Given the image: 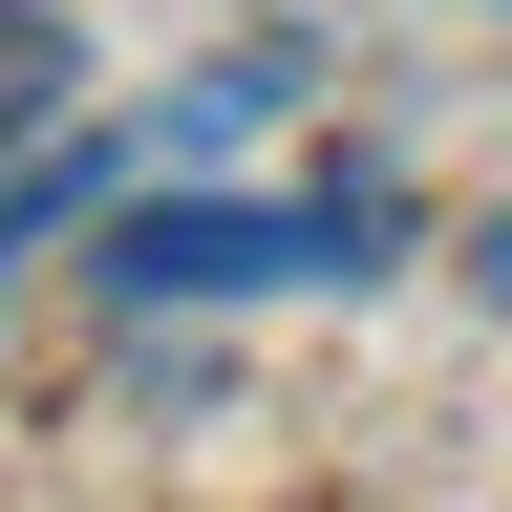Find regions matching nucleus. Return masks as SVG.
Here are the masks:
<instances>
[{"label":"nucleus","mask_w":512,"mask_h":512,"mask_svg":"<svg viewBox=\"0 0 512 512\" xmlns=\"http://www.w3.org/2000/svg\"><path fill=\"white\" fill-rule=\"evenodd\" d=\"M384 256V192H128L86 278L107 299H299V278H363Z\"/></svg>","instance_id":"1"},{"label":"nucleus","mask_w":512,"mask_h":512,"mask_svg":"<svg viewBox=\"0 0 512 512\" xmlns=\"http://www.w3.org/2000/svg\"><path fill=\"white\" fill-rule=\"evenodd\" d=\"M86 192H107V150H43V171H22V192H0V278H22V256H43V235H64V214H86Z\"/></svg>","instance_id":"2"},{"label":"nucleus","mask_w":512,"mask_h":512,"mask_svg":"<svg viewBox=\"0 0 512 512\" xmlns=\"http://www.w3.org/2000/svg\"><path fill=\"white\" fill-rule=\"evenodd\" d=\"M22 128H64V43H43V0L0 22V150H22Z\"/></svg>","instance_id":"3"},{"label":"nucleus","mask_w":512,"mask_h":512,"mask_svg":"<svg viewBox=\"0 0 512 512\" xmlns=\"http://www.w3.org/2000/svg\"><path fill=\"white\" fill-rule=\"evenodd\" d=\"M470 299H491V320H512V214H491V235H470Z\"/></svg>","instance_id":"4"},{"label":"nucleus","mask_w":512,"mask_h":512,"mask_svg":"<svg viewBox=\"0 0 512 512\" xmlns=\"http://www.w3.org/2000/svg\"><path fill=\"white\" fill-rule=\"evenodd\" d=\"M0 22H22V0H0Z\"/></svg>","instance_id":"5"}]
</instances>
